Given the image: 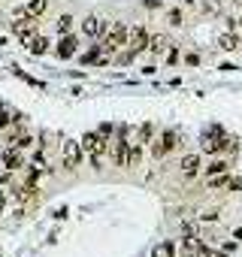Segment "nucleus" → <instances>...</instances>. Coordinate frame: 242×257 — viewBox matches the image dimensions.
<instances>
[{"label": "nucleus", "mask_w": 242, "mask_h": 257, "mask_svg": "<svg viewBox=\"0 0 242 257\" xmlns=\"http://www.w3.org/2000/svg\"><path fill=\"white\" fill-rule=\"evenodd\" d=\"M73 31V16H61L58 19V34H70Z\"/></svg>", "instance_id": "412c9836"}, {"label": "nucleus", "mask_w": 242, "mask_h": 257, "mask_svg": "<svg viewBox=\"0 0 242 257\" xmlns=\"http://www.w3.org/2000/svg\"><path fill=\"white\" fill-rule=\"evenodd\" d=\"M164 49H167V40H164V37H152V43H149V52H152V55H161Z\"/></svg>", "instance_id": "aec40b11"}, {"label": "nucleus", "mask_w": 242, "mask_h": 257, "mask_svg": "<svg viewBox=\"0 0 242 257\" xmlns=\"http://www.w3.org/2000/svg\"><path fill=\"white\" fill-rule=\"evenodd\" d=\"M236 245H239V242H236V239H230V242H224V245H221V251H224V254H230V251H236Z\"/></svg>", "instance_id": "393cba45"}, {"label": "nucleus", "mask_w": 242, "mask_h": 257, "mask_svg": "<svg viewBox=\"0 0 242 257\" xmlns=\"http://www.w3.org/2000/svg\"><path fill=\"white\" fill-rule=\"evenodd\" d=\"M25 167V155H22V149H16V146H10L7 152H4V170L13 176L16 170H22Z\"/></svg>", "instance_id": "423d86ee"}, {"label": "nucleus", "mask_w": 242, "mask_h": 257, "mask_svg": "<svg viewBox=\"0 0 242 257\" xmlns=\"http://www.w3.org/2000/svg\"><path fill=\"white\" fill-rule=\"evenodd\" d=\"M10 146H16V149H22V152H25V149H31V146H34V137H31V134H16V137L10 140Z\"/></svg>", "instance_id": "dca6fc26"}, {"label": "nucleus", "mask_w": 242, "mask_h": 257, "mask_svg": "<svg viewBox=\"0 0 242 257\" xmlns=\"http://www.w3.org/2000/svg\"><path fill=\"white\" fill-rule=\"evenodd\" d=\"M76 49H79V43H76V37H70V34H61V43H58V58H73L76 55Z\"/></svg>", "instance_id": "9d476101"}, {"label": "nucleus", "mask_w": 242, "mask_h": 257, "mask_svg": "<svg viewBox=\"0 0 242 257\" xmlns=\"http://www.w3.org/2000/svg\"><path fill=\"white\" fill-rule=\"evenodd\" d=\"M185 257H200V254H197V251H188V254H185Z\"/></svg>", "instance_id": "cd10ccee"}, {"label": "nucleus", "mask_w": 242, "mask_h": 257, "mask_svg": "<svg viewBox=\"0 0 242 257\" xmlns=\"http://www.w3.org/2000/svg\"><path fill=\"white\" fill-rule=\"evenodd\" d=\"M185 64L197 67V64H200V55H197V52H188V55H185Z\"/></svg>", "instance_id": "b1692460"}, {"label": "nucleus", "mask_w": 242, "mask_h": 257, "mask_svg": "<svg viewBox=\"0 0 242 257\" xmlns=\"http://www.w3.org/2000/svg\"><path fill=\"white\" fill-rule=\"evenodd\" d=\"M79 146H82V152L91 158V167H100V158L109 152V137H103L100 131H97V134H85V137L79 140Z\"/></svg>", "instance_id": "f257e3e1"}, {"label": "nucleus", "mask_w": 242, "mask_h": 257, "mask_svg": "<svg viewBox=\"0 0 242 257\" xmlns=\"http://www.w3.org/2000/svg\"><path fill=\"white\" fill-rule=\"evenodd\" d=\"M25 46H28L31 55H43V52H49V40H46V37H37V34H31V37L25 40Z\"/></svg>", "instance_id": "f8f14e48"}, {"label": "nucleus", "mask_w": 242, "mask_h": 257, "mask_svg": "<svg viewBox=\"0 0 242 257\" xmlns=\"http://www.w3.org/2000/svg\"><path fill=\"white\" fill-rule=\"evenodd\" d=\"M179 167H182V176H185V179H194V176L200 173V155H185Z\"/></svg>", "instance_id": "9b49d317"}, {"label": "nucleus", "mask_w": 242, "mask_h": 257, "mask_svg": "<svg viewBox=\"0 0 242 257\" xmlns=\"http://www.w3.org/2000/svg\"><path fill=\"white\" fill-rule=\"evenodd\" d=\"M230 176L227 173H218V176H209V191H218V188H227Z\"/></svg>", "instance_id": "f3484780"}, {"label": "nucleus", "mask_w": 242, "mask_h": 257, "mask_svg": "<svg viewBox=\"0 0 242 257\" xmlns=\"http://www.w3.org/2000/svg\"><path fill=\"white\" fill-rule=\"evenodd\" d=\"M200 221H221V209H209V212H203Z\"/></svg>", "instance_id": "4be33fe9"}, {"label": "nucleus", "mask_w": 242, "mask_h": 257, "mask_svg": "<svg viewBox=\"0 0 242 257\" xmlns=\"http://www.w3.org/2000/svg\"><path fill=\"white\" fill-rule=\"evenodd\" d=\"M143 164V146L140 143H131V152H128V167H140Z\"/></svg>", "instance_id": "2eb2a0df"}, {"label": "nucleus", "mask_w": 242, "mask_h": 257, "mask_svg": "<svg viewBox=\"0 0 242 257\" xmlns=\"http://www.w3.org/2000/svg\"><path fill=\"white\" fill-rule=\"evenodd\" d=\"M152 137H155V124H143V127H140V146L152 143Z\"/></svg>", "instance_id": "a211bd4d"}, {"label": "nucleus", "mask_w": 242, "mask_h": 257, "mask_svg": "<svg viewBox=\"0 0 242 257\" xmlns=\"http://www.w3.org/2000/svg\"><path fill=\"white\" fill-rule=\"evenodd\" d=\"M218 173H230V161H227V158H215V161L206 167V176H218Z\"/></svg>", "instance_id": "ddd939ff"}, {"label": "nucleus", "mask_w": 242, "mask_h": 257, "mask_svg": "<svg viewBox=\"0 0 242 257\" xmlns=\"http://www.w3.org/2000/svg\"><path fill=\"white\" fill-rule=\"evenodd\" d=\"M149 43H152V34H149L146 28H134V31L128 34V49H131L134 55H137V52H146Z\"/></svg>", "instance_id": "39448f33"}, {"label": "nucleus", "mask_w": 242, "mask_h": 257, "mask_svg": "<svg viewBox=\"0 0 242 257\" xmlns=\"http://www.w3.org/2000/svg\"><path fill=\"white\" fill-rule=\"evenodd\" d=\"M212 257H224V254H212Z\"/></svg>", "instance_id": "c756f323"}, {"label": "nucleus", "mask_w": 242, "mask_h": 257, "mask_svg": "<svg viewBox=\"0 0 242 257\" xmlns=\"http://www.w3.org/2000/svg\"><path fill=\"white\" fill-rule=\"evenodd\" d=\"M176 146H179V134L176 131H164L158 140H152V158L155 161H164Z\"/></svg>", "instance_id": "7ed1b4c3"}, {"label": "nucleus", "mask_w": 242, "mask_h": 257, "mask_svg": "<svg viewBox=\"0 0 242 257\" xmlns=\"http://www.w3.org/2000/svg\"><path fill=\"white\" fill-rule=\"evenodd\" d=\"M152 257H176V242H161V245H155L152 248Z\"/></svg>", "instance_id": "4468645a"}, {"label": "nucleus", "mask_w": 242, "mask_h": 257, "mask_svg": "<svg viewBox=\"0 0 242 257\" xmlns=\"http://www.w3.org/2000/svg\"><path fill=\"white\" fill-rule=\"evenodd\" d=\"M106 28H109V25H106L100 16H88V19L82 22V34H85V37H91V40H94V37H103V34H106Z\"/></svg>", "instance_id": "0eeeda50"}, {"label": "nucleus", "mask_w": 242, "mask_h": 257, "mask_svg": "<svg viewBox=\"0 0 242 257\" xmlns=\"http://www.w3.org/2000/svg\"><path fill=\"white\" fill-rule=\"evenodd\" d=\"M176 61H179V46H170V52H167V64L173 67Z\"/></svg>", "instance_id": "5701e85b"}, {"label": "nucleus", "mask_w": 242, "mask_h": 257, "mask_svg": "<svg viewBox=\"0 0 242 257\" xmlns=\"http://www.w3.org/2000/svg\"><path fill=\"white\" fill-rule=\"evenodd\" d=\"M233 4H239V7H242V0H233Z\"/></svg>", "instance_id": "c85d7f7f"}, {"label": "nucleus", "mask_w": 242, "mask_h": 257, "mask_svg": "<svg viewBox=\"0 0 242 257\" xmlns=\"http://www.w3.org/2000/svg\"><path fill=\"white\" fill-rule=\"evenodd\" d=\"M61 155H64V170H76L82 164V158H85V152H82V146L76 140H67L64 149H61Z\"/></svg>", "instance_id": "20e7f679"}, {"label": "nucleus", "mask_w": 242, "mask_h": 257, "mask_svg": "<svg viewBox=\"0 0 242 257\" xmlns=\"http://www.w3.org/2000/svg\"><path fill=\"white\" fill-rule=\"evenodd\" d=\"M167 22H170L173 28H179V25H185V19H182V10H176V7H173V10H167Z\"/></svg>", "instance_id": "6ab92c4d"}, {"label": "nucleus", "mask_w": 242, "mask_h": 257, "mask_svg": "<svg viewBox=\"0 0 242 257\" xmlns=\"http://www.w3.org/2000/svg\"><path fill=\"white\" fill-rule=\"evenodd\" d=\"M128 152H131L128 137H118V140H115V149H112V161H115V167H128Z\"/></svg>", "instance_id": "6e6552de"}, {"label": "nucleus", "mask_w": 242, "mask_h": 257, "mask_svg": "<svg viewBox=\"0 0 242 257\" xmlns=\"http://www.w3.org/2000/svg\"><path fill=\"white\" fill-rule=\"evenodd\" d=\"M4 203H7V194H4V191H0V212H4Z\"/></svg>", "instance_id": "bb28decb"}, {"label": "nucleus", "mask_w": 242, "mask_h": 257, "mask_svg": "<svg viewBox=\"0 0 242 257\" xmlns=\"http://www.w3.org/2000/svg\"><path fill=\"white\" fill-rule=\"evenodd\" d=\"M128 34H131V28H128L125 22H115L112 28H106V37H103L100 49H103L106 55H112V52H121V49L128 46Z\"/></svg>", "instance_id": "f03ea898"}, {"label": "nucleus", "mask_w": 242, "mask_h": 257, "mask_svg": "<svg viewBox=\"0 0 242 257\" xmlns=\"http://www.w3.org/2000/svg\"><path fill=\"white\" fill-rule=\"evenodd\" d=\"M239 46H242V40H239V34H236V31L218 34V49H221V52H236Z\"/></svg>", "instance_id": "1a4fd4ad"}, {"label": "nucleus", "mask_w": 242, "mask_h": 257, "mask_svg": "<svg viewBox=\"0 0 242 257\" xmlns=\"http://www.w3.org/2000/svg\"><path fill=\"white\" fill-rule=\"evenodd\" d=\"M233 239H236V242L242 239V227H236V230H233Z\"/></svg>", "instance_id": "a878e982"}]
</instances>
